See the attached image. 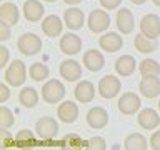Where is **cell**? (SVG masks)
Wrapping results in <instances>:
<instances>
[{"label":"cell","mask_w":160,"mask_h":150,"mask_svg":"<svg viewBox=\"0 0 160 150\" xmlns=\"http://www.w3.org/2000/svg\"><path fill=\"white\" fill-rule=\"evenodd\" d=\"M123 145L127 150H147L148 142L142 133H130L128 137L125 138Z\"/></svg>","instance_id":"cell-28"},{"label":"cell","mask_w":160,"mask_h":150,"mask_svg":"<svg viewBox=\"0 0 160 150\" xmlns=\"http://www.w3.org/2000/svg\"><path fill=\"white\" fill-rule=\"evenodd\" d=\"M150 148L152 150H160V130H155L150 137Z\"/></svg>","instance_id":"cell-37"},{"label":"cell","mask_w":160,"mask_h":150,"mask_svg":"<svg viewBox=\"0 0 160 150\" xmlns=\"http://www.w3.org/2000/svg\"><path fill=\"white\" fill-rule=\"evenodd\" d=\"M57 117L63 123H73L78 118V105L72 100H65L57 107Z\"/></svg>","instance_id":"cell-15"},{"label":"cell","mask_w":160,"mask_h":150,"mask_svg":"<svg viewBox=\"0 0 160 150\" xmlns=\"http://www.w3.org/2000/svg\"><path fill=\"white\" fill-rule=\"evenodd\" d=\"M62 143L68 145L70 148H82V147H88V140H82L77 133H68L65 135Z\"/></svg>","instance_id":"cell-30"},{"label":"cell","mask_w":160,"mask_h":150,"mask_svg":"<svg viewBox=\"0 0 160 150\" xmlns=\"http://www.w3.org/2000/svg\"><path fill=\"white\" fill-rule=\"evenodd\" d=\"M8 60H10V50L5 45H2L0 47V67H7Z\"/></svg>","instance_id":"cell-35"},{"label":"cell","mask_w":160,"mask_h":150,"mask_svg":"<svg viewBox=\"0 0 160 150\" xmlns=\"http://www.w3.org/2000/svg\"><path fill=\"white\" fill-rule=\"evenodd\" d=\"M138 72L142 77H150V75H160V63L153 58H143L138 63Z\"/></svg>","instance_id":"cell-29"},{"label":"cell","mask_w":160,"mask_h":150,"mask_svg":"<svg viewBox=\"0 0 160 150\" xmlns=\"http://www.w3.org/2000/svg\"><path fill=\"white\" fill-rule=\"evenodd\" d=\"M15 123V115L8 107H0V127L10 128Z\"/></svg>","instance_id":"cell-31"},{"label":"cell","mask_w":160,"mask_h":150,"mask_svg":"<svg viewBox=\"0 0 160 150\" xmlns=\"http://www.w3.org/2000/svg\"><path fill=\"white\" fill-rule=\"evenodd\" d=\"M98 45L103 52L115 53L123 47V37H120L117 32H107L98 38Z\"/></svg>","instance_id":"cell-11"},{"label":"cell","mask_w":160,"mask_h":150,"mask_svg":"<svg viewBox=\"0 0 160 150\" xmlns=\"http://www.w3.org/2000/svg\"><path fill=\"white\" fill-rule=\"evenodd\" d=\"M158 112H160V98H158Z\"/></svg>","instance_id":"cell-43"},{"label":"cell","mask_w":160,"mask_h":150,"mask_svg":"<svg viewBox=\"0 0 160 150\" xmlns=\"http://www.w3.org/2000/svg\"><path fill=\"white\" fill-rule=\"evenodd\" d=\"M133 47L138 50L140 53H153L155 48H157V42H155V38H150L147 35H143L142 32L135 35L133 38Z\"/></svg>","instance_id":"cell-24"},{"label":"cell","mask_w":160,"mask_h":150,"mask_svg":"<svg viewBox=\"0 0 160 150\" xmlns=\"http://www.w3.org/2000/svg\"><path fill=\"white\" fill-rule=\"evenodd\" d=\"M73 95L77 98V102L80 103H90L95 98V85L90 80H82L75 85Z\"/></svg>","instance_id":"cell-18"},{"label":"cell","mask_w":160,"mask_h":150,"mask_svg":"<svg viewBox=\"0 0 160 150\" xmlns=\"http://www.w3.org/2000/svg\"><path fill=\"white\" fill-rule=\"evenodd\" d=\"M98 95L102 98H115L122 90V82H120L118 77H113V75H105V77L100 78V82L97 85Z\"/></svg>","instance_id":"cell-4"},{"label":"cell","mask_w":160,"mask_h":150,"mask_svg":"<svg viewBox=\"0 0 160 150\" xmlns=\"http://www.w3.org/2000/svg\"><path fill=\"white\" fill-rule=\"evenodd\" d=\"M27 78V67L22 60H13L12 63L5 68V82L12 87H20L23 85Z\"/></svg>","instance_id":"cell-3"},{"label":"cell","mask_w":160,"mask_h":150,"mask_svg":"<svg viewBox=\"0 0 160 150\" xmlns=\"http://www.w3.org/2000/svg\"><path fill=\"white\" fill-rule=\"evenodd\" d=\"M83 67L88 70V72H100L105 67V57L100 50H87L82 57Z\"/></svg>","instance_id":"cell-14"},{"label":"cell","mask_w":160,"mask_h":150,"mask_svg":"<svg viewBox=\"0 0 160 150\" xmlns=\"http://www.w3.org/2000/svg\"><path fill=\"white\" fill-rule=\"evenodd\" d=\"M153 5H157V7H160V0H152Z\"/></svg>","instance_id":"cell-41"},{"label":"cell","mask_w":160,"mask_h":150,"mask_svg":"<svg viewBox=\"0 0 160 150\" xmlns=\"http://www.w3.org/2000/svg\"><path fill=\"white\" fill-rule=\"evenodd\" d=\"M140 32L150 38L160 37V17L155 13H147L140 18Z\"/></svg>","instance_id":"cell-8"},{"label":"cell","mask_w":160,"mask_h":150,"mask_svg":"<svg viewBox=\"0 0 160 150\" xmlns=\"http://www.w3.org/2000/svg\"><path fill=\"white\" fill-rule=\"evenodd\" d=\"M35 132L42 140H52L58 132V122L53 117H40L35 123Z\"/></svg>","instance_id":"cell-6"},{"label":"cell","mask_w":160,"mask_h":150,"mask_svg":"<svg viewBox=\"0 0 160 150\" xmlns=\"http://www.w3.org/2000/svg\"><path fill=\"white\" fill-rule=\"evenodd\" d=\"M43 2H48V3H53V2H57V0H43Z\"/></svg>","instance_id":"cell-42"},{"label":"cell","mask_w":160,"mask_h":150,"mask_svg":"<svg viewBox=\"0 0 160 150\" xmlns=\"http://www.w3.org/2000/svg\"><path fill=\"white\" fill-rule=\"evenodd\" d=\"M115 22H117V28L123 35H128V33L133 32L135 20H133L132 10H128V8H125V7L118 8L117 10V17H115Z\"/></svg>","instance_id":"cell-16"},{"label":"cell","mask_w":160,"mask_h":150,"mask_svg":"<svg viewBox=\"0 0 160 150\" xmlns=\"http://www.w3.org/2000/svg\"><path fill=\"white\" fill-rule=\"evenodd\" d=\"M87 123L90 128L95 130L105 128L108 123V112L103 107H92L87 112Z\"/></svg>","instance_id":"cell-13"},{"label":"cell","mask_w":160,"mask_h":150,"mask_svg":"<svg viewBox=\"0 0 160 150\" xmlns=\"http://www.w3.org/2000/svg\"><path fill=\"white\" fill-rule=\"evenodd\" d=\"M12 25L5 23V22H0V40L2 42H7V40L12 37V30H10Z\"/></svg>","instance_id":"cell-34"},{"label":"cell","mask_w":160,"mask_h":150,"mask_svg":"<svg viewBox=\"0 0 160 150\" xmlns=\"http://www.w3.org/2000/svg\"><path fill=\"white\" fill-rule=\"evenodd\" d=\"M65 22H62V18L57 17V15H47L42 20V32L47 35V37H58L63 30Z\"/></svg>","instance_id":"cell-20"},{"label":"cell","mask_w":160,"mask_h":150,"mask_svg":"<svg viewBox=\"0 0 160 150\" xmlns=\"http://www.w3.org/2000/svg\"><path fill=\"white\" fill-rule=\"evenodd\" d=\"M10 98V90L5 83H0V103H5Z\"/></svg>","instance_id":"cell-38"},{"label":"cell","mask_w":160,"mask_h":150,"mask_svg":"<svg viewBox=\"0 0 160 150\" xmlns=\"http://www.w3.org/2000/svg\"><path fill=\"white\" fill-rule=\"evenodd\" d=\"M65 97V87L60 80H47L42 85V100L45 103H58Z\"/></svg>","instance_id":"cell-2"},{"label":"cell","mask_w":160,"mask_h":150,"mask_svg":"<svg viewBox=\"0 0 160 150\" xmlns=\"http://www.w3.org/2000/svg\"><path fill=\"white\" fill-rule=\"evenodd\" d=\"M137 122L145 130H153L160 125V112H157L153 108H143L138 112Z\"/></svg>","instance_id":"cell-19"},{"label":"cell","mask_w":160,"mask_h":150,"mask_svg":"<svg viewBox=\"0 0 160 150\" xmlns=\"http://www.w3.org/2000/svg\"><path fill=\"white\" fill-rule=\"evenodd\" d=\"M20 18V12L13 2H3L0 5V22L8 25H17Z\"/></svg>","instance_id":"cell-23"},{"label":"cell","mask_w":160,"mask_h":150,"mask_svg":"<svg viewBox=\"0 0 160 150\" xmlns=\"http://www.w3.org/2000/svg\"><path fill=\"white\" fill-rule=\"evenodd\" d=\"M0 137H2V147H10V145H13V147H15V137L8 132L7 128L2 130Z\"/></svg>","instance_id":"cell-33"},{"label":"cell","mask_w":160,"mask_h":150,"mask_svg":"<svg viewBox=\"0 0 160 150\" xmlns=\"http://www.w3.org/2000/svg\"><path fill=\"white\" fill-rule=\"evenodd\" d=\"M88 30L93 33H102L110 27V15L107 10H92L87 18Z\"/></svg>","instance_id":"cell-5"},{"label":"cell","mask_w":160,"mask_h":150,"mask_svg":"<svg viewBox=\"0 0 160 150\" xmlns=\"http://www.w3.org/2000/svg\"><path fill=\"white\" fill-rule=\"evenodd\" d=\"M87 148H92V150H105V148H107V142H105L103 137L95 135V137L88 138V147H87Z\"/></svg>","instance_id":"cell-32"},{"label":"cell","mask_w":160,"mask_h":150,"mask_svg":"<svg viewBox=\"0 0 160 150\" xmlns=\"http://www.w3.org/2000/svg\"><path fill=\"white\" fill-rule=\"evenodd\" d=\"M22 12H23V17L27 22L35 23V22L43 20L42 17L45 13V8H43V3L40 0H25Z\"/></svg>","instance_id":"cell-9"},{"label":"cell","mask_w":160,"mask_h":150,"mask_svg":"<svg viewBox=\"0 0 160 150\" xmlns=\"http://www.w3.org/2000/svg\"><path fill=\"white\" fill-rule=\"evenodd\" d=\"M140 105H142V102H140V97L137 93L125 92V93H122V97L118 98L117 108H118V112L123 113V115H133L140 110Z\"/></svg>","instance_id":"cell-7"},{"label":"cell","mask_w":160,"mask_h":150,"mask_svg":"<svg viewBox=\"0 0 160 150\" xmlns=\"http://www.w3.org/2000/svg\"><path fill=\"white\" fill-rule=\"evenodd\" d=\"M28 75H30V78H32V80L42 83L43 80L48 78L50 70H48V67H47L45 63H42V62H35V63H32V65L28 67Z\"/></svg>","instance_id":"cell-27"},{"label":"cell","mask_w":160,"mask_h":150,"mask_svg":"<svg viewBox=\"0 0 160 150\" xmlns=\"http://www.w3.org/2000/svg\"><path fill=\"white\" fill-rule=\"evenodd\" d=\"M58 47L65 55H77L82 50V38L77 33H65L60 38Z\"/></svg>","instance_id":"cell-17"},{"label":"cell","mask_w":160,"mask_h":150,"mask_svg":"<svg viewBox=\"0 0 160 150\" xmlns=\"http://www.w3.org/2000/svg\"><path fill=\"white\" fill-rule=\"evenodd\" d=\"M130 2H132L133 5H143L145 2H147V0H130Z\"/></svg>","instance_id":"cell-40"},{"label":"cell","mask_w":160,"mask_h":150,"mask_svg":"<svg viewBox=\"0 0 160 150\" xmlns=\"http://www.w3.org/2000/svg\"><path fill=\"white\" fill-rule=\"evenodd\" d=\"M37 140H35V135L32 130H18L17 135H15V147L18 148H30V147H35Z\"/></svg>","instance_id":"cell-26"},{"label":"cell","mask_w":160,"mask_h":150,"mask_svg":"<svg viewBox=\"0 0 160 150\" xmlns=\"http://www.w3.org/2000/svg\"><path fill=\"white\" fill-rule=\"evenodd\" d=\"M63 2L67 3V5H77V3L82 2V0H63Z\"/></svg>","instance_id":"cell-39"},{"label":"cell","mask_w":160,"mask_h":150,"mask_svg":"<svg viewBox=\"0 0 160 150\" xmlns=\"http://www.w3.org/2000/svg\"><path fill=\"white\" fill-rule=\"evenodd\" d=\"M138 90L143 97L155 98L160 95V77L158 75H150V77H142L138 83Z\"/></svg>","instance_id":"cell-12"},{"label":"cell","mask_w":160,"mask_h":150,"mask_svg":"<svg viewBox=\"0 0 160 150\" xmlns=\"http://www.w3.org/2000/svg\"><path fill=\"white\" fill-rule=\"evenodd\" d=\"M58 72H60V77L67 82H77V80L82 77V65H80L77 60H63L58 67Z\"/></svg>","instance_id":"cell-10"},{"label":"cell","mask_w":160,"mask_h":150,"mask_svg":"<svg viewBox=\"0 0 160 150\" xmlns=\"http://www.w3.org/2000/svg\"><path fill=\"white\" fill-rule=\"evenodd\" d=\"M38 100H40V95L33 87H23L18 93V102L22 103V107H25V108L37 107Z\"/></svg>","instance_id":"cell-25"},{"label":"cell","mask_w":160,"mask_h":150,"mask_svg":"<svg viewBox=\"0 0 160 150\" xmlns=\"http://www.w3.org/2000/svg\"><path fill=\"white\" fill-rule=\"evenodd\" d=\"M122 0H100V5L105 8V10H115L120 7Z\"/></svg>","instance_id":"cell-36"},{"label":"cell","mask_w":160,"mask_h":150,"mask_svg":"<svg viewBox=\"0 0 160 150\" xmlns=\"http://www.w3.org/2000/svg\"><path fill=\"white\" fill-rule=\"evenodd\" d=\"M17 48L18 52L25 57H33L42 50V38L37 33H22L17 40Z\"/></svg>","instance_id":"cell-1"},{"label":"cell","mask_w":160,"mask_h":150,"mask_svg":"<svg viewBox=\"0 0 160 150\" xmlns=\"http://www.w3.org/2000/svg\"><path fill=\"white\" fill-rule=\"evenodd\" d=\"M63 22L70 30H80L85 25V15L80 8L72 7L68 10H65L63 13Z\"/></svg>","instance_id":"cell-21"},{"label":"cell","mask_w":160,"mask_h":150,"mask_svg":"<svg viewBox=\"0 0 160 150\" xmlns=\"http://www.w3.org/2000/svg\"><path fill=\"white\" fill-rule=\"evenodd\" d=\"M135 68H137V62L132 55H122L115 60V72H117L120 77H130L133 75Z\"/></svg>","instance_id":"cell-22"}]
</instances>
